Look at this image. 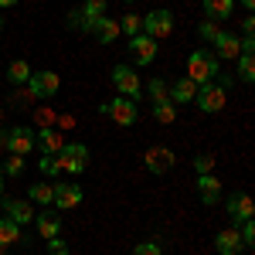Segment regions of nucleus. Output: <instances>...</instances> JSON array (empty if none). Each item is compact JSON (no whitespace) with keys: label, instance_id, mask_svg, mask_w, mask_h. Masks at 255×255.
Listing matches in <instances>:
<instances>
[{"label":"nucleus","instance_id":"1","mask_svg":"<svg viewBox=\"0 0 255 255\" xmlns=\"http://www.w3.org/2000/svg\"><path fill=\"white\" fill-rule=\"evenodd\" d=\"M99 113H102V116H109L113 123H119V126H133V123L139 119L136 102H133V99H123V96L102 102V106H99Z\"/></svg>","mask_w":255,"mask_h":255},{"label":"nucleus","instance_id":"17","mask_svg":"<svg viewBox=\"0 0 255 255\" xmlns=\"http://www.w3.org/2000/svg\"><path fill=\"white\" fill-rule=\"evenodd\" d=\"M3 208H7V218H10L14 225H27V221H34V208H31V201H3Z\"/></svg>","mask_w":255,"mask_h":255},{"label":"nucleus","instance_id":"38","mask_svg":"<svg viewBox=\"0 0 255 255\" xmlns=\"http://www.w3.org/2000/svg\"><path fill=\"white\" fill-rule=\"evenodd\" d=\"M242 31H245V38H252V31H255V17H252V14L242 20Z\"/></svg>","mask_w":255,"mask_h":255},{"label":"nucleus","instance_id":"47","mask_svg":"<svg viewBox=\"0 0 255 255\" xmlns=\"http://www.w3.org/2000/svg\"><path fill=\"white\" fill-rule=\"evenodd\" d=\"M0 119H3V106H0Z\"/></svg>","mask_w":255,"mask_h":255},{"label":"nucleus","instance_id":"40","mask_svg":"<svg viewBox=\"0 0 255 255\" xmlns=\"http://www.w3.org/2000/svg\"><path fill=\"white\" fill-rule=\"evenodd\" d=\"M255 51V38H242V55H252Z\"/></svg>","mask_w":255,"mask_h":255},{"label":"nucleus","instance_id":"45","mask_svg":"<svg viewBox=\"0 0 255 255\" xmlns=\"http://www.w3.org/2000/svg\"><path fill=\"white\" fill-rule=\"evenodd\" d=\"M3 139H7V133H3V129H0V146H3Z\"/></svg>","mask_w":255,"mask_h":255},{"label":"nucleus","instance_id":"15","mask_svg":"<svg viewBox=\"0 0 255 255\" xmlns=\"http://www.w3.org/2000/svg\"><path fill=\"white\" fill-rule=\"evenodd\" d=\"M194 96H197V82H191L187 79V75H184V79H177L174 85H167V99H170V102H194Z\"/></svg>","mask_w":255,"mask_h":255},{"label":"nucleus","instance_id":"36","mask_svg":"<svg viewBox=\"0 0 255 255\" xmlns=\"http://www.w3.org/2000/svg\"><path fill=\"white\" fill-rule=\"evenodd\" d=\"M133 255H163V252H160L157 242H143V245H136V249H133Z\"/></svg>","mask_w":255,"mask_h":255},{"label":"nucleus","instance_id":"37","mask_svg":"<svg viewBox=\"0 0 255 255\" xmlns=\"http://www.w3.org/2000/svg\"><path fill=\"white\" fill-rule=\"evenodd\" d=\"M48 252L51 255H68V245L61 238H48Z\"/></svg>","mask_w":255,"mask_h":255},{"label":"nucleus","instance_id":"32","mask_svg":"<svg viewBox=\"0 0 255 255\" xmlns=\"http://www.w3.org/2000/svg\"><path fill=\"white\" fill-rule=\"evenodd\" d=\"M238 238H242V245H255V221H252V218H249V221H242Z\"/></svg>","mask_w":255,"mask_h":255},{"label":"nucleus","instance_id":"44","mask_svg":"<svg viewBox=\"0 0 255 255\" xmlns=\"http://www.w3.org/2000/svg\"><path fill=\"white\" fill-rule=\"evenodd\" d=\"M3 180H7V177H3V170H0V191H3Z\"/></svg>","mask_w":255,"mask_h":255},{"label":"nucleus","instance_id":"10","mask_svg":"<svg viewBox=\"0 0 255 255\" xmlns=\"http://www.w3.org/2000/svg\"><path fill=\"white\" fill-rule=\"evenodd\" d=\"M215 44V58H225V61H235L242 55V38L232 34V31H218V38L211 41Z\"/></svg>","mask_w":255,"mask_h":255},{"label":"nucleus","instance_id":"3","mask_svg":"<svg viewBox=\"0 0 255 255\" xmlns=\"http://www.w3.org/2000/svg\"><path fill=\"white\" fill-rule=\"evenodd\" d=\"M218 75V58L211 51H194L191 58H187V79L197 82V85H204V82H211Z\"/></svg>","mask_w":255,"mask_h":255},{"label":"nucleus","instance_id":"43","mask_svg":"<svg viewBox=\"0 0 255 255\" xmlns=\"http://www.w3.org/2000/svg\"><path fill=\"white\" fill-rule=\"evenodd\" d=\"M242 3H245V10H252V7H255V0H242Z\"/></svg>","mask_w":255,"mask_h":255},{"label":"nucleus","instance_id":"48","mask_svg":"<svg viewBox=\"0 0 255 255\" xmlns=\"http://www.w3.org/2000/svg\"><path fill=\"white\" fill-rule=\"evenodd\" d=\"M0 255H7V252H3V245H0Z\"/></svg>","mask_w":255,"mask_h":255},{"label":"nucleus","instance_id":"20","mask_svg":"<svg viewBox=\"0 0 255 255\" xmlns=\"http://www.w3.org/2000/svg\"><path fill=\"white\" fill-rule=\"evenodd\" d=\"M232 10H235V0H204V14L208 20H228L232 17Z\"/></svg>","mask_w":255,"mask_h":255},{"label":"nucleus","instance_id":"21","mask_svg":"<svg viewBox=\"0 0 255 255\" xmlns=\"http://www.w3.org/2000/svg\"><path fill=\"white\" fill-rule=\"evenodd\" d=\"M34 225H38L41 238H58L61 235V218L58 215H34Z\"/></svg>","mask_w":255,"mask_h":255},{"label":"nucleus","instance_id":"5","mask_svg":"<svg viewBox=\"0 0 255 255\" xmlns=\"http://www.w3.org/2000/svg\"><path fill=\"white\" fill-rule=\"evenodd\" d=\"M61 79L55 75V72H31V79H27V92H31V99L34 102H41V99H51L55 92H58Z\"/></svg>","mask_w":255,"mask_h":255},{"label":"nucleus","instance_id":"22","mask_svg":"<svg viewBox=\"0 0 255 255\" xmlns=\"http://www.w3.org/2000/svg\"><path fill=\"white\" fill-rule=\"evenodd\" d=\"M82 20L89 24V34H92V24H96L99 17H106V0H85V7L79 10Z\"/></svg>","mask_w":255,"mask_h":255},{"label":"nucleus","instance_id":"29","mask_svg":"<svg viewBox=\"0 0 255 255\" xmlns=\"http://www.w3.org/2000/svg\"><path fill=\"white\" fill-rule=\"evenodd\" d=\"M238 79L242 82L255 79V55H238Z\"/></svg>","mask_w":255,"mask_h":255},{"label":"nucleus","instance_id":"41","mask_svg":"<svg viewBox=\"0 0 255 255\" xmlns=\"http://www.w3.org/2000/svg\"><path fill=\"white\" fill-rule=\"evenodd\" d=\"M218 75H221V72H218ZM218 85H221V89H228V85H235V75H221V79H218Z\"/></svg>","mask_w":255,"mask_h":255},{"label":"nucleus","instance_id":"6","mask_svg":"<svg viewBox=\"0 0 255 255\" xmlns=\"http://www.w3.org/2000/svg\"><path fill=\"white\" fill-rule=\"evenodd\" d=\"M143 34L153 38V41L170 38V34H174V14H170V10H150V14L143 17Z\"/></svg>","mask_w":255,"mask_h":255},{"label":"nucleus","instance_id":"42","mask_svg":"<svg viewBox=\"0 0 255 255\" xmlns=\"http://www.w3.org/2000/svg\"><path fill=\"white\" fill-rule=\"evenodd\" d=\"M14 3H17V0H0V7H14Z\"/></svg>","mask_w":255,"mask_h":255},{"label":"nucleus","instance_id":"46","mask_svg":"<svg viewBox=\"0 0 255 255\" xmlns=\"http://www.w3.org/2000/svg\"><path fill=\"white\" fill-rule=\"evenodd\" d=\"M0 31H3V17H0Z\"/></svg>","mask_w":255,"mask_h":255},{"label":"nucleus","instance_id":"2","mask_svg":"<svg viewBox=\"0 0 255 255\" xmlns=\"http://www.w3.org/2000/svg\"><path fill=\"white\" fill-rule=\"evenodd\" d=\"M61 174H85L89 170V146L85 143H65L58 150Z\"/></svg>","mask_w":255,"mask_h":255},{"label":"nucleus","instance_id":"28","mask_svg":"<svg viewBox=\"0 0 255 255\" xmlns=\"http://www.w3.org/2000/svg\"><path fill=\"white\" fill-rule=\"evenodd\" d=\"M31 201L51 204V201H55V184H31Z\"/></svg>","mask_w":255,"mask_h":255},{"label":"nucleus","instance_id":"12","mask_svg":"<svg viewBox=\"0 0 255 255\" xmlns=\"http://www.w3.org/2000/svg\"><path fill=\"white\" fill-rule=\"evenodd\" d=\"M58 211H72L82 204V187L75 184H55V201H51Z\"/></svg>","mask_w":255,"mask_h":255},{"label":"nucleus","instance_id":"39","mask_svg":"<svg viewBox=\"0 0 255 255\" xmlns=\"http://www.w3.org/2000/svg\"><path fill=\"white\" fill-rule=\"evenodd\" d=\"M51 119H55V116H51V113H48V109H38V123H41V126H44V129H48V126H51Z\"/></svg>","mask_w":255,"mask_h":255},{"label":"nucleus","instance_id":"25","mask_svg":"<svg viewBox=\"0 0 255 255\" xmlns=\"http://www.w3.org/2000/svg\"><path fill=\"white\" fill-rule=\"evenodd\" d=\"M38 167H41V174H44V177H61V163H58V153H41Z\"/></svg>","mask_w":255,"mask_h":255},{"label":"nucleus","instance_id":"23","mask_svg":"<svg viewBox=\"0 0 255 255\" xmlns=\"http://www.w3.org/2000/svg\"><path fill=\"white\" fill-rule=\"evenodd\" d=\"M7 79L14 82V85H27V79H31V65H27L24 58L10 61V65H7Z\"/></svg>","mask_w":255,"mask_h":255},{"label":"nucleus","instance_id":"7","mask_svg":"<svg viewBox=\"0 0 255 255\" xmlns=\"http://www.w3.org/2000/svg\"><path fill=\"white\" fill-rule=\"evenodd\" d=\"M194 102H197L201 113H221L225 109V89L215 85V82H204V85H197Z\"/></svg>","mask_w":255,"mask_h":255},{"label":"nucleus","instance_id":"34","mask_svg":"<svg viewBox=\"0 0 255 255\" xmlns=\"http://www.w3.org/2000/svg\"><path fill=\"white\" fill-rule=\"evenodd\" d=\"M197 34H201L204 41H215V38H218V24H215V20H201Z\"/></svg>","mask_w":255,"mask_h":255},{"label":"nucleus","instance_id":"16","mask_svg":"<svg viewBox=\"0 0 255 255\" xmlns=\"http://www.w3.org/2000/svg\"><path fill=\"white\" fill-rule=\"evenodd\" d=\"M215 249L218 255H238L242 252V238H238V228H225L215 235Z\"/></svg>","mask_w":255,"mask_h":255},{"label":"nucleus","instance_id":"19","mask_svg":"<svg viewBox=\"0 0 255 255\" xmlns=\"http://www.w3.org/2000/svg\"><path fill=\"white\" fill-rule=\"evenodd\" d=\"M92 34L99 38V44H113L119 38V20H109V17H99L92 24Z\"/></svg>","mask_w":255,"mask_h":255},{"label":"nucleus","instance_id":"24","mask_svg":"<svg viewBox=\"0 0 255 255\" xmlns=\"http://www.w3.org/2000/svg\"><path fill=\"white\" fill-rule=\"evenodd\" d=\"M20 225H14L10 218H0V245L7 249V245H14V242H20Z\"/></svg>","mask_w":255,"mask_h":255},{"label":"nucleus","instance_id":"4","mask_svg":"<svg viewBox=\"0 0 255 255\" xmlns=\"http://www.w3.org/2000/svg\"><path fill=\"white\" fill-rule=\"evenodd\" d=\"M113 85L119 89L123 99H133V102H136V99L143 96V82H139V75L129 65H116V68H113Z\"/></svg>","mask_w":255,"mask_h":255},{"label":"nucleus","instance_id":"8","mask_svg":"<svg viewBox=\"0 0 255 255\" xmlns=\"http://www.w3.org/2000/svg\"><path fill=\"white\" fill-rule=\"evenodd\" d=\"M3 146H7V153H17V157H27L31 150H34V129H27V126H14L7 139H3Z\"/></svg>","mask_w":255,"mask_h":255},{"label":"nucleus","instance_id":"14","mask_svg":"<svg viewBox=\"0 0 255 255\" xmlns=\"http://www.w3.org/2000/svg\"><path fill=\"white\" fill-rule=\"evenodd\" d=\"M197 194H201V201L211 208V204H218V197H221V180H218L215 174H197Z\"/></svg>","mask_w":255,"mask_h":255},{"label":"nucleus","instance_id":"35","mask_svg":"<svg viewBox=\"0 0 255 255\" xmlns=\"http://www.w3.org/2000/svg\"><path fill=\"white\" fill-rule=\"evenodd\" d=\"M10 102H14V109H20V106H27V102H31V92H27V85H20L17 92L10 96Z\"/></svg>","mask_w":255,"mask_h":255},{"label":"nucleus","instance_id":"27","mask_svg":"<svg viewBox=\"0 0 255 255\" xmlns=\"http://www.w3.org/2000/svg\"><path fill=\"white\" fill-rule=\"evenodd\" d=\"M139 31H143V17H139V14H126V17L119 20V34L133 38V34H139Z\"/></svg>","mask_w":255,"mask_h":255},{"label":"nucleus","instance_id":"11","mask_svg":"<svg viewBox=\"0 0 255 255\" xmlns=\"http://www.w3.org/2000/svg\"><path fill=\"white\" fill-rule=\"evenodd\" d=\"M143 163H146L150 174H167V170L174 167V150H167V146H150Z\"/></svg>","mask_w":255,"mask_h":255},{"label":"nucleus","instance_id":"33","mask_svg":"<svg viewBox=\"0 0 255 255\" xmlns=\"http://www.w3.org/2000/svg\"><path fill=\"white\" fill-rule=\"evenodd\" d=\"M211 167H215V157H211V153L194 157V170H197V174H211Z\"/></svg>","mask_w":255,"mask_h":255},{"label":"nucleus","instance_id":"9","mask_svg":"<svg viewBox=\"0 0 255 255\" xmlns=\"http://www.w3.org/2000/svg\"><path fill=\"white\" fill-rule=\"evenodd\" d=\"M129 51H133V61H136V65H153V58H157V41L146 38V34L139 31V34L129 38Z\"/></svg>","mask_w":255,"mask_h":255},{"label":"nucleus","instance_id":"13","mask_svg":"<svg viewBox=\"0 0 255 255\" xmlns=\"http://www.w3.org/2000/svg\"><path fill=\"white\" fill-rule=\"evenodd\" d=\"M255 211V204H252V197L249 194H242V191H235V194L228 197V215H232V221L235 225H242V221H249Z\"/></svg>","mask_w":255,"mask_h":255},{"label":"nucleus","instance_id":"18","mask_svg":"<svg viewBox=\"0 0 255 255\" xmlns=\"http://www.w3.org/2000/svg\"><path fill=\"white\" fill-rule=\"evenodd\" d=\"M34 146H41V153H58L61 146H65V139H61V129H41L38 136H34Z\"/></svg>","mask_w":255,"mask_h":255},{"label":"nucleus","instance_id":"30","mask_svg":"<svg viewBox=\"0 0 255 255\" xmlns=\"http://www.w3.org/2000/svg\"><path fill=\"white\" fill-rule=\"evenodd\" d=\"M20 174H24V157L10 153V157H7V163H3V177H20Z\"/></svg>","mask_w":255,"mask_h":255},{"label":"nucleus","instance_id":"31","mask_svg":"<svg viewBox=\"0 0 255 255\" xmlns=\"http://www.w3.org/2000/svg\"><path fill=\"white\" fill-rule=\"evenodd\" d=\"M146 92H150V99H153V102H167V82H163V79H153L150 85H146Z\"/></svg>","mask_w":255,"mask_h":255},{"label":"nucleus","instance_id":"26","mask_svg":"<svg viewBox=\"0 0 255 255\" xmlns=\"http://www.w3.org/2000/svg\"><path fill=\"white\" fill-rule=\"evenodd\" d=\"M153 119L157 123H174L177 119V106L167 99V102H153Z\"/></svg>","mask_w":255,"mask_h":255}]
</instances>
